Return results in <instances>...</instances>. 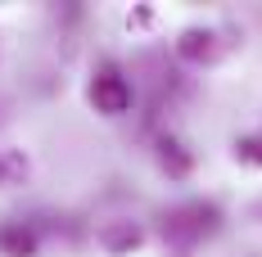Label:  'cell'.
<instances>
[{"mask_svg":"<svg viewBox=\"0 0 262 257\" xmlns=\"http://www.w3.org/2000/svg\"><path fill=\"white\" fill-rule=\"evenodd\" d=\"M0 248H9L14 257H27L32 253V235L18 230V226H0Z\"/></svg>","mask_w":262,"mask_h":257,"instance_id":"2","label":"cell"},{"mask_svg":"<svg viewBox=\"0 0 262 257\" xmlns=\"http://www.w3.org/2000/svg\"><path fill=\"white\" fill-rule=\"evenodd\" d=\"M91 104L108 113V118H118V113H127L131 108V86L127 77H118V73H100V77L91 81Z\"/></svg>","mask_w":262,"mask_h":257,"instance_id":"1","label":"cell"}]
</instances>
